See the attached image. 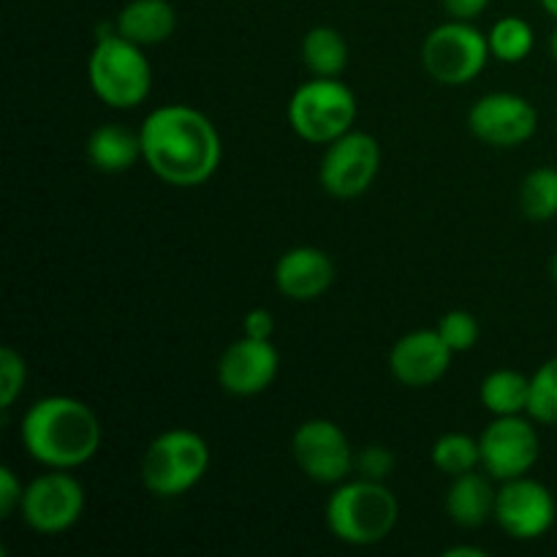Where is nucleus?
Listing matches in <instances>:
<instances>
[{"label": "nucleus", "mask_w": 557, "mask_h": 557, "mask_svg": "<svg viewBox=\"0 0 557 557\" xmlns=\"http://www.w3.org/2000/svg\"><path fill=\"white\" fill-rule=\"evenodd\" d=\"M141 161L174 188H196L221 166V134L199 109L172 103L158 107L139 128Z\"/></svg>", "instance_id": "1"}, {"label": "nucleus", "mask_w": 557, "mask_h": 557, "mask_svg": "<svg viewBox=\"0 0 557 557\" xmlns=\"http://www.w3.org/2000/svg\"><path fill=\"white\" fill-rule=\"evenodd\" d=\"M20 438L36 462L71 471L96 457L101 446V422L87 403L52 395L27 408Z\"/></svg>", "instance_id": "2"}, {"label": "nucleus", "mask_w": 557, "mask_h": 557, "mask_svg": "<svg viewBox=\"0 0 557 557\" xmlns=\"http://www.w3.org/2000/svg\"><path fill=\"white\" fill-rule=\"evenodd\" d=\"M326 528L332 536L351 547H373L397 525L400 506L384 482H341L326 500Z\"/></svg>", "instance_id": "3"}, {"label": "nucleus", "mask_w": 557, "mask_h": 557, "mask_svg": "<svg viewBox=\"0 0 557 557\" xmlns=\"http://www.w3.org/2000/svg\"><path fill=\"white\" fill-rule=\"evenodd\" d=\"M87 82L112 109H134L145 103L152 90V65L145 47L128 41L117 30L101 36L87 60Z\"/></svg>", "instance_id": "4"}, {"label": "nucleus", "mask_w": 557, "mask_h": 557, "mask_svg": "<svg viewBox=\"0 0 557 557\" xmlns=\"http://www.w3.org/2000/svg\"><path fill=\"white\" fill-rule=\"evenodd\" d=\"M210 446L188 428H172L150 441L141 457V484L158 498H177L205 479Z\"/></svg>", "instance_id": "5"}, {"label": "nucleus", "mask_w": 557, "mask_h": 557, "mask_svg": "<svg viewBox=\"0 0 557 557\" xmlns=\"http://www.w3.org/2000/svg\"><path fill=\"white\" fill-rule=\"evenodd\" d=\"M357 120V98L337 76H315L294 90L288 101V123L299 139L330 145L348 134Z\"/></svg>", "instance_id": "6"}, {"label": "nucleus", "mask_w": 557, "mask_h": 557, "mask_svg": "<svg viewBox=\"0 0 557 557\" xmlns=\"http://www.w3.org/2000/svg\"><path fill=\"white\" fill-rule=\"evenodd\" d=\"M490 41L466 20H451L428 33L422 44L424 71L441 85H468L490 60Z\"/></svg>", "instance_id": "7"}, {"label": "nucleus", "mask_w": 557, "mask_h": 557, "mask_svg": "<svg viewBox=\"0 0 557 557\" xmlns=\"http://www.w3.org/2000/svg\"><path fill=\"white\" fill-rule=\"evenodd\" d=\"M22 520L41 536L71 531L85 511V490L63 468L33 479L22 495Z\"/></svg>", "instance_id": "8"}, {"label": "nucleus", "mask_w": 557, "mask_h": 557, "mask_svg": "<svg viewBox=\"0 0 557 557\" xmlns=\"http://www.w3.org/2000/svg\"><path fill=\"white\" fill-rule=\"evenodd\" d=\"M381 169V147L364 131H348L326 145L319 166L321 188L335 199H357L373 185Z\"/></svg>", "instance_id": "9"}, {"label": "nucleus", "mask_w": 557, "mask_h": 557, "mask_svg": "<svg viewBox=\"0 0 557 557\" xmlns=\"http://www.w3.org/2000/svg\"><path fill=\"white\" fill-rule=\"evenodd\" d=\"M292 451L299 471L319 484L346 482L357 460L348 435L330 419H308L299 424L292 438Z\"/></svg>", "instance_id": "10"}, {"label": "nucleus", "mask_w": 557, "mask_h": 557, "mask_svg": "<svg viewBox=\"0 0 557 557\" xmlns=\"http://www.w3.org/2000/svg\"><path fill=\"white\" fill-rule=\"evenodd\" d=\"M479 446H482V468L498 482L528 476V471L536 466L539 451H542L536 428L528 419H522V413L495 417L484 428Z\"/></svg>", "instance_id": "11"}, {"label": "nucleus", "mask_w": 557, "mask_h": 557, "mask_svg": "<svg viewBox=\"0 0 557 557\" xmlns=\"http://www.w3.org/2000/svg\"><path fill=\"white\" fill-rule=\"evenodd\" d=\"M495 520L517 542H533L553 531L557 520L555 495L531 476L511 479L498 490Z\"/></svg>", "instance_id": "12"}, {"label": "nucleus", "mask_w": 557, "mask_h": 557, "mask_svg": "<svg viewBox=\"0 0 557 557\" xmlns=\"http://www.w3.org/2000/svg\"><path fill=\"white\" fill-rule=\"evenodd\" d=\"M468 128L490 147H520L536 134L539 112L517 92H487L468 112Z\"/></svg>", "instance_id": "13"}, {"label": "nucleus", "mask_w": 557, "mask_h": 557, "mask_svg": "<svg viewBox=\"0 0 557 557\" xmlns=\"http://www.w3.org/2000/svg\"><path fill=\"white\" fill-rule=\"evenodd\" d=\"M281 370V354L270 341L245 335L234 341L218 359V381L234 397H253L264 392Z\"/></svg>", "instance_id": "14"}, {"label": "nucleus", "mask_w": 557, "mask_h": 557, "mask_svg": "<svg viewBox=\"0 0 557 557\" xmlns=\"http://www.w3.org/2000/svg\"><path fill=\"white\" fill-rule=\"evenodd\" d=\"M451 351L438 335V330H417L403 335L389 351V370L403 386L424 389L438 384L449 370Z\"/></svg>", "instance_id": "15"}, {"label": "nucleus", "mask_w": 557, "mask_h": 557, "mask_svg": "<svg viewBox=\"0 0 557 557\" xmlns=\"http://www.w3.org/2000/svg\"><path fill=\"white\" fill-rule=\"evenodd\" d=\"M335 281V264L330 256L313 245L286 250L275 264V286L294 302L319 299Z\"/></svg>", "instance_id": "16"}, {"label": "nucleus", "mask_w": 557, "mask_h": 557, "mask_svg": "<svg viewBox=\"0 0 557 557\" xmlns=\"http://www.w3.org/2000/svg\"><path fill=\"white\" fill-rule=\"evenodd\" d=\"M490 473L468 471L451 476L449 493H446V515L460 528H482L490 517H495L498 490L490 482Z\"/></svg>", "instance_id": "17"}, {"label": "nucleus", "mask_w": 557, "mask_h": 557, "mask_svg": "<svg viewBox=\"0 0 557 557\" xmlns=\"http://www.w3.org/2000/svg\"><path fill=\"white\" fill-rule=\"evenodd\" d=\"M114 30L139 47H156L177 30V11L169 0H131L117 14Z\"/></svg>", "instance_id": "18"}, {"label": "nucleus", "mask_w": 557, "mask_h": 557, "mask_svg": "<svg viewBox=\"0 0 557 557\" xmlns=\"http://www.w3.org/2000/svg\"><path fill=\"white\" fill-rule=\"evenodd\" d=\"M85 150L98 172L123 174L141 158V136L125 125L107 123L87 136Z\"/></svg>", "instance_id": "19"}, {"label": "nucleus", "mask_w": 557, "mask_h": 557, "mask_svg": "<svg viewBox=\"0 0 557 557\" xmlns=\"http://www.w3.org/2000/svg\"><path fill=\"white\" fill-rule=\"evenodd\" d=\"M482 406L487 408L493 417H517V413H528V400H531V375H522L517 370H493L487 379L482 381Z\"/></svg>", "instance_id": "20"}, {"label": "nucleus", "mask_w": 557, "mask_h": 557, "mask_svg": "<svg viewBox=\"0 0 557 557\" xmlns=\"http://www.w3.org/2000/svg\"><path fill=\"white\" fill-rule=\"evenodd\" d=\"M302 63L313 76H341L348 65V44L341 30L319 25L305 33Z\"/></svg>", "instance_id": "21"}, {"label": "nucleus", "mask_w": 557, "mask_h": 557, "mask_svg": "<svg viewBox=\"0 0 557 557\" xmlns=\"http://www.w3.org/2000/svg\"><path fill=\"white\" fill-rule=\"evenodd\" d=\"M522 215L531 221H553L557 218V169L539 166L525 174L520 185Z\"/></svg>", "instance_id": "22"}, {"label": "nucleus", "mask_w": 557, "mask_h": 557, "mask_svg": "<svg viewBox=\"0 0 557 557\" xmlns=\"http://www.w3.org/2000/svg\"><path fill=\"white\" fill-rule=\"evenodd\" d=\"M487 41L490 52L500 63H520L533 52L536 36H533L531 22H525L522 16H500L493 30L487 33Z\"/></svg>", "instance_id": "23"}, {"label": "nucleus", "mask_w": 557, "mask_h": 557, "mask_svg": "<svg viewBox=\"0 0 557 557\" xmlns=\"http://www.w3.org/2000/svg\"><path fill=\"white\" fill-rule=\"evenodd\" d=\"M433 462L446 476H460L482 466V446L466 433H446L433 444Z\"/></svg>", "instance_id": "24"}, {"label": "nucleus", "mask_w": 557, "mask_h": 557, "mask_svg": "<svg viewBox=\"0 0 557 557\" xmlns=\"http://www.w3.org/2000/svg\"><path fill=\"white\" fill-rule=\"evenodd\" d=\"M528 417L539 424H557V357L547 359L531 375V400Z\"/></svg>", "instance_id": "25"}, {"label": "nucleus", "mask_w": 557, "mask_h": 557, "mask_svg": "<svg viewBox=\"0 0 557 557\" xmlns=\"http://www.w3.org/2000/svg\"><path fill=\"white\" fill-rule=\"evenodd\" d=\"M435 330H438V335L444 337V343L455 354L471 351L479 343V321L476 315L468 313V310H449V313L438 321Z\"/></svg>", "instance_id": "26"}, {"label": "nucleus", "mask_w": 557, "mask_h": 557, "mask_svg": "<svg viewBox=\"0 0 557 557\" xmlns=\"http://www.w3.org/2000/svg\"><path fill=\"white\" fill-rule=\"evenodd\" d=\"M27 381V364L22 359V354H16L14 348L5 346L0 351V408L9 411L16 403V397L22 395Z\"/></svg>", "instance_id": "27"}, {"label": "nucleus", "mask_w": 557, "mask_h": 557, "mask_svg": "<svg viewBox=\"0 0 557 557\" xmlns=\"http://www.w3.org/2000/svg\"><path fill=\"white\" fill-rule=\"evenodd\" d=\"M354 468L359 471V476L370 479V482H386L392 471H395V455H392L386 446H368L357 455Z\"/></svg>", "instance_id": "28"}, {"label": "nucleus", "mask_w": 557, "mask_h": 557, "mask_svg": "<svg viewBox=\"0 0 557 557\" xmlns=\"http://www.w3.org/2000/svg\"><path fill=\"white\" fill-rule=\"evenodd\" d=\"M22 495H25V487L20 484L16 473L11 471L9 466L0 468V517H3V520H9V517L20 509Z\"/></svg>", "instance_id": "29"}, {"label": "nucleus", "mask_w": 557, "mask_h": 557, "mask_svg": "<svg viewBox=\"0 0 557 557\" xmlns=\"http://www.w3.org/2000/svg\"><path fill=\"white\" fill-rule=\"evenodd\" d=\"M243 332L248 337H256V341H270L275 335V315L267 308L248 310V315L243 321Z\"/></svg>", "instance_id": "30"}, {"label": "nucleus", "mask_w": 557, "mask_h": 557, "mask_svg": "<svg viewBox=\"0 0 557 557\" xmlns=\"http://www.w3.org/2000/svg\"><path fill=\"white\" fill-rule=\"evenodd\" d=\"M490 5V0H444V9L449 11L451 20H476L484 9Z\"/></svg>", "instance_id": "31"}, {"label": "nucleus", "mask_w": 557, "mask_h": 557, "mask_svg": "<svg viewBox=\"0 0 557 557\" xmlns=\"http://www.w3.org/2000/svg\"><path fill=\"white\" fill-rule=\"evenodd\" d=\"M446 557H484V549H479V547H451V549H446Z\"/></svg>", "instance_id": "32"}, {"label": "nucleus", "mask_w": 557, "mask_h": 557, "mask_svg": "<svg viewBox=\"0 0 557 557\" xmlns=\"http://www.w3.org/2000/svg\"><path fill=\"white\" fill-rule=\"evenodd\" d=\"M539 3L544 5V11H547V14H553L557 20V0H539Z\"/></svg>", "instance_id": "33"}, {"label": "nucleus", "mask_w": 557, "mask_h": 557, "mask_svg": "<svg viewBox=\"0 0 557 557\" xmlns=\"http://www.w3.org/2000/svg\"><path fill=\"white\" fill-rule=\"evenodd\" d=\"M549 54H553L557 63V27L553 30V36H549Z\"/></svg>", "instance_id": "34"}, {"label": "nucleus", "mask_w": 557, "mask_h": 557, "mask_svg": "<svg viewBox=\"0 0 557 557\" xmlns=\"http://www.w3.org/2000/svg\"><path fill=\"white\" fill-rule=\"evenodd\" d=\"M553 281H555V286H557V250H555V256H553Z\"/></svg>", "instance_id": "35"}]
</instances>
